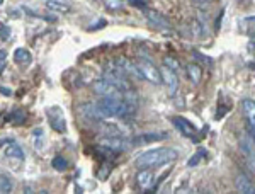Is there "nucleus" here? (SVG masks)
<instances>
[{"label":"nucleus","instance_id":"obj_1","mask_svg":"<svg viewBox=\"0 0 255 194\" xmlns=\"http://www.w3.org/2000/svg\"><path fill=\"white\" fill-rule=\"evenodd\" d=\"M179 157L175 148L164 147V148H153V150L143 152L141 155L136 157L135 164L138 169H159L164 165L172 164Z\"/></svg>","mask_w":255,"mask_h":194},{"label":"nucleus","instance_id":"obj_2","mask_svg":"<svg viewBox=\"0 0 255 194\" xmlns=\"http://www.w3.org/2000/svg\"><path fill=\"white\" fill-rule=\"evenodd\" d=\"M135 65H136V68H138L141 80H147V82H152V84H155V86H160V84L164 82L160 70L152 62H148V60H138V62H135Z\"/></svg>","mask_w":255,"mask_h":194},{"label":"nucleus","instance_id":"obj_3","mask_svg":"<svg viewBox=\"0 0 255 194\" xmlns=\"http://www.w3.org/2000/svg\"><path fill=\"white\" fill-rule=\"evenodd\" d=\"M100 147H104L109 152H124L128 148H131V141L123 138V136H107L100 141Z\"/></svg>","mask_w":255,"mask_h":194},{"label":"nucleus","instance_id":"obj_4","mask_svg":"<svg viewBox=\"0 0 255 194\" xmlns=\"http://www.w3.org/2000/svg\"><path fill=\"white\" fill-rule=\"evenodd\" d=\"M48 114V119H50V124L55 131L58 133H65L67 131V121H65V116H63V111L60 109L58 106H53L46 111Z\"/></svg>","mask_w":255,"mask_h":194},{"label":"nucleus","instance_id":"obj_5","mask_svg":"<svg viewBox=\"0 0 255 194\" xmlns=\"http://www.w3.org/2000/svg\"><path fill=\"white\" fill-rule=\"evenodd\" d=\"M240 147L247 159V165L250 171L255 172V140L252 136H240Z\"/></svg>","mask_w":255,"mask_h":194},{"label":"nucleus","instance_id":"obj_6","mask_svg":"<svg viewBox=\"0 0 255 194\" xmlns=\"http://www.w3.org/2000/svg\"><path fill=\"white\" fill-rule=\"evenodd\" d=\"M136 184L141 191H152L155 188V174L153 169H140L136 172Z\"/></svg>","mask_w":255,"mask_h":194},{"label":"nucleus","instance_id":"obj_7","mask_svg":"<svg viewBox=\"0 0 255 194\" xmlns=\"http://www.w3.org/2000/svg\"><path fill=\"white\" fill-rule=\"evenodd\" d=\"M162 74V80L165 82V86L169 87V94L170 96H175L177 91H179V77H177V72L170 70L164 65V68L160 70Z\"/></svg>","mask_w":255,"mask_h":194},{"label":"nucleus","instance_id":"obj_8","mask_svg":"<svg viewBox=\"0 0 255 194\" xmlns=\"http://www.w3.org/2000/svg\"><path fill=\"white\" fill-rule=\"evenodd\" d=\"M172 123H173V126L179 129L184 136H187V138H194V136H196V128L191 124V121L182 118V116H173Z\"/></svg>","mask_w":255,"mask_h":194},{"label":"nucleus","instance_id":"obj_9","mask_svg":"<svg viewBox=\"0 0 255 194\" xmlns=\"http://www.w3.org/2000/svg\"><path fill=\"white\" fill-rule=\"evenodd\" d=\"M242 109H244V114H245L247 123H249L250 131L255 133V100L244 99L242 100Z\"/></svg>","mask_w":255,"mask_h":194},{"label":"nucleus","instance_id":"obj_10","mask_svg":"<svg viewBox=\"0 0 255 194\" xmlns=\"http://www.w3.org/2000/svg\"><path fill=\"white\" fill-rule=\"evenodd\" d=\"M235 186H237L238 193L255 194V184L247 176H244V174H238L237 179H235Z\"/></svg>","mask_w":255,"mask_h":194},{"label":"nucleus","instance_id":"obj_11","mask_svg":"<svg viewBox=\"0 0 255 194\" xmlns=\"http://www.w3.org/2000/svg\"><path fill=\"white\" fill-rule=\"evenodd\" d=\"M167 138V133H145V135H140L138 138H135L131 141V145H147L152 143V141H160Z\"/></svg>","mask_w":255,"mask_h":194},{"label":"nucleus","instance_id":"obj_12","mask_svg":"<svg viewBox=\"0 0 255 194\" xmlns=\"http://www.w3.org/2000/svg\"><path fill=\"white\" fill-rule=\"evenodd\" d=\"M44 5H46L48 10L58 12V14H70L72 12V7L67 2H63V0H46Z\"/></svg>","mask_w":255,"mask_h":194},{"label":"nucleus","instance_id":"obj_13","mask_svg":"<svg viewBox=\"0 0 255 194\" xmlns=\"http://www.w3.org/2000/svg\"><path fill=\"white\" fill-rule=\"evenodd\" d=\"M14 62L17 65H21V67H27V65L32 62L31 51L26 50V48H17V50L14 51Z\"/></svg>","mask_w":255,"mask_h":194},{"label":"nucleus","instance_id":"obj_14","mask_svg":"<svg viewBox=\"0 0 255 194\" xmlns=\"http://www.w3.org/2000/svg\"><path fill=\"white\" fill-rule=\"evenodd\" d=\"M147 19L153 24V26L167 27V29L170 27L169 19H167V17H164V15H162L160 12H157V10H148V12H147Z\"/></svg>","mask_w":255,"mask_h":194},{"label":"nucleus","instance_id":"obj_15","mask_svg":"<svg viewBox=\"0 0 255 194\" xmlns=\"http://www.w3.org/2000/svg\"><path fill=\"white\" fill-rule=\"evenodd\" d=\"M5 157L9 160H14V162H22L24 160V152H22V148L19 147V145H15V143H10L9 147L5 148Z\"/></svg>","mask_w":255,"mask_h":194},{"label":"nucleus","instance_id":"obj_16","mask_svg":"<svg viewBox=\"0 0 255 194\" xmlns=\"http://www.w3.org/2000/svg\"><path fill=\"white\" fill-rule=\"evenodd\" d=\"M185 70H187V75H189V79L192 80L194 86H199V82H201V79H202V70H201L199 65L189 63Z\"/></svg>","mask_w":255,"mask_h":194},{"label":"nucleus","instance_id":"obj_17","mask_svg":"<svg viewBox=\"0 0 255 194\" xmlns=\"http://www.w3.org/2000/svg\"><path fill=\"white\" fill-rule=\"evenodd\" d=\"M14 189V181L7 174H0V193H12Z\"/></svg>","mask_w":255,"mask_h":194},{"label":"nucleus","instance_id":"obj_18","mask_svg":"<svg viewBox=\"0 0 255 194\" xmlns=\"http://www.w3.org/2000/svg\"><path fill=\"white\" fill-rule=\"evenodd\" d=\"M51 165H53V169H56V171L63 172V171H67V169H68V160L65 159V157L58 155V157H55V159H53Z\"/></svg>","mask_w":255,"mask_h":194},{"label":"nucleus","instance_id":"obj_19","mask_svg":"<svg viewBox=\"0 0 255 194\" xmlns=\"http://www.w3.org/2000/svg\"><path fill=\"white\" fill-rule=\"evenodd\" d=\"M32 135H34V145H36V150H43V145L41 141L44 140V133L41 128H36L34 131H32Z\"/></svg>","mask_w":255,"mask_h":194},{"label":"nucleus","instance_id":"obj_20","mask_svg":"<svg viewBox=\"0 0 255 194\" xmlns=\"http://www.w3.org/2000/svg\"><path fill=\"white\" fill-rule=\"evenodd\" d=\"M164 65L167 68H170V70H173V72H179V62H177L175 58H172V56H165L164 58Z\"/></svg>","mask_w":255,"mask_h":194},{"label":"nucleus","instance_id":"obj_21","mask_svg":"<svg viewBox=\"0 0 255 194\" xmlns=\"http://www.w3.org/2000/svg\"><path fill=\"white\" fill-rule=\"evenodd\" d=\"M104 3H106L107 9H111V10H119L121 7H123L124 0H104Z\"/></svg>","mask_w":255,"mask_h":194},{"label":"nucleus","instance_id":"obj_22","mask_svg":"<svg viewBox=\"0 0 255 194\" xmlns=\"http://www.w3.org/2000/svg\"><path fill=\"white\" fill-rule=\"evenodd\" d=\"M204 155H206V152H204V150H199V152L196 153V155L189 159V162H187V167H194V165H197V164H199V160H201Z\"/></svg>","mask_w":255,"mask_h":194},{"label":"nucleus","instance_id":"obj_23","mask_svg":"<svg viewBox=\"0 0 255 194\" xmlns=\"http://www.w3.org/2000/svg\"><path fill=\"white\" fill-rule=\"evenodd\" d=\"M7 58H9V53L5 50H0V75L5 72V67H7Z\"/></svg>","mask_w":255,"mask_h":194},{"label":"nucleus","instance_id":"obj_24","mask_svg":"<svg viewBox=\"0 0 255 194\" xmlns=\"http://www.w3.org/2000/svg\"><path fill=\"white\" fill-rule=\"evenodd\" d=\"M9 34H10V31H9V27H0V38L3 39V41H7L9 39Z\"/></svg>","mask_w":255,"mask_h":194},{"label":"nucleus","instance_id":"obj_25","mask_svg":"<svg viewBox=\"0 0 255 194\" xmlns=\"http://www.w3.org/2000/svg\"><path fill=\"white\" fill-rule=\"evenodd\" d=\"M129 2H131L133 5H138V7H143V5H145L143 0H129Z\"/></svg>","mask_w":255,"mask_h":194},{"label":"nucleus","instance_id":"obj_26","mask_svg":"<svg viewBox=\"0 0 255 194\" xmlns=\"http://www.w3.org/2000/svg\"><path fill=\"white\" fill-rule=\"evenodd\" d=\"M0 92H3V96H10V94H12V92H10V89L2 87V86H0Z\"/></svg>","mask_w":255,"mask_h":194},{"label":"nucleus","instance_id":"obj_27","mask_svg":"<svg viewBox=\"0 0 255 194\" xmlns=\"http://www.w3.org/2000/svg\"><path fill=\"white\" fill-rule=\"evenodd\" d=\"M194 2H213V0H194Z\"/></svg>","mask_w":255,"mask_h":194}]
</instances>
